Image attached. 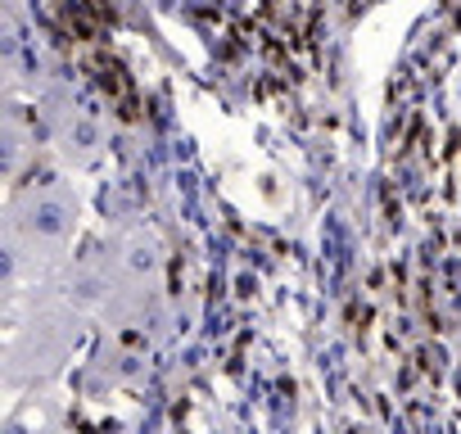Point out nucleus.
<instances>
[{
	"label": "nucleus",
	"instance_id": "nucleus-1",
	"mask_svg": "<svg viewBox=\"0 0 461 434\" xmlns=\"http://www.w3.org/2000/svg\"><path fill=\"white\" fill-rule=\"evenodd\" d=\"M73 222H77V203L59 185H46V190L23 194L19 217H14V227H23V236L28 240H41V245H64L68 231H73Z\"/></svg>",
	"mask_w": 461,
	"mask_h": 434
}]
</instances>
